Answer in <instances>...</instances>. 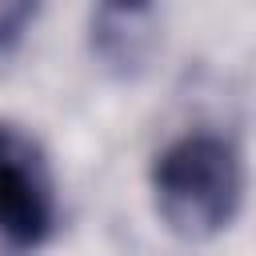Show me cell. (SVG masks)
Instances as JSON below:
<instances>
[{
	"mask_svg": "<svg viewBox=\"0 0 256 256\" xmlns=\"http://www.w3.org/2000/svg\"><path fill=\"white\" fill-rule=\"evenodd\" d=\"M32 12L36 8H28V4H0V52L16 48V40L24 36V24L32 20Z\"/></svg>",
	"mask_w": 256,
	"mask_h": 256,
	"instance_id": "4",
	"label": "cell"
},
{
	"mask_svg": "<svg viewBox=\"0 0 256 256\" xmlns=\"http://www.w3.org/2000/svg\"><path fill=\"white\" fill-rule=\"evenodd\" d=\"M156 12L148 4H108L92 16V48L116 72H136L152 56Z\"/></svg>",
	"mask_w": 256,
	"mask_h": 256,
	"instance_id": "3",
	"label": "cell"
},
{
	"mask_svg": "<svg viewBox=\"0 0 256 256\" xmlns=\"http://www.w3.org/2000/svg\"><path fill=\"white\" fill-rule=\"evenodd\" d=\"M0 256H8V240L4 236H0Z\"/></svg>",
	"mask_w": 256,
	"mask_h": 256,
	"instance_id": "5",
	"label": "cell"
},
{
	"mask_svg": "<svg viewBox=\"0 0 256 256\" xmlns=\"http://www.w3.org/2000/svg\"><path fill=\"white\" fill-rule=\"evenodd\" d=\"M56 224V188L48 160L32 136L0 124V236L32 248Z\"/></svg>",
	"mask_w": 256,
	"mask_h": 256,
	"instance_id": "2",
	"label": "cell"
},
{
	"mask_svg": "<svg viewBox=\"0 0 256 256\" xmlns=\"http://www.w3.org/2000/svg\"><path fill=\"white\" fill-rule=\"evenodd\" d=\"M156 212L176 236L204 240L228 228L244 196V164L232 140L216 132L176 136L152 164Z\"/></svg>",
	"mask_w": 256,
	"mask_h": 256,
	"instance_id": "1",
	"label": "cell"
}]
</instances>
